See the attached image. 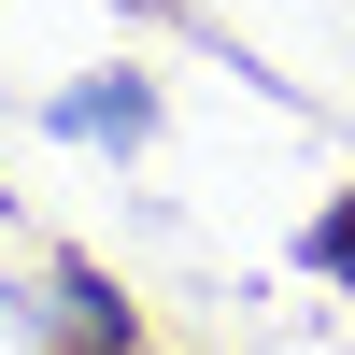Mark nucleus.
Returning <instances> with one entry per match:
<instances>
[{"mask_svg":"<svg viewBox=\"0 0 355 355\" xmlns=\"http://www.w3.org/2000/svg\"><path fill=\"white\" fill-rule=\"evenodd\" d=\"M57 128H71V142H142V128H157V85L114 71V85H85V100H57Z\"/></svg>","mask_w":355,"mask_h":355,"instance_id":"1","label":"nucleus"},{"mask_svg":"<svg viewBox=\"0 0 355 355\" xmlns=\"http://www.w3.org/2000/svg\"><path fill=\"white\" fill-rule=\"evenodd\" d=\"M313 270H341V284H355V214H327V227H313Z\"/></svg>","mask_w":355,"mask_h":355,"instance_id":"2","label":"nucleus"}]
</instances>
